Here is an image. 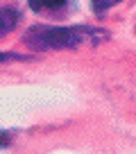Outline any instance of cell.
Segmentation results:
<instances>
[{"mask_svg":"<svg viewBox=\"0 0 136 154\" xmlns=\"http://www.w3.org/2000/svg\"><path fill=\"white\" fill-rule=\"evenodd\" d=\"M100 38H107V34L100 29L86 27V25H59V27H32L25 34V43L34 50H66L77 48L82 43H97Z\"/></svg>","mask_w":136,"mask_h":154,"instance_id":"cell-1","label":"cell"},{"mask_svg":"<svg viewBox=\"0 0 136 154\" xmlns=\"http://www.w3.org/2000/svg\"><path fill=\"white\" fill-rule=\"evenodd\" d=\"M66 5H68V0H29L32 11H36V14H41V16L57 14V11H61Z\"/></svg>","mask_w":136,"mask_h":154,"instance_id":"cell-2","label":"cell"},{"mask_svg":"<svg viewBox=\"0 0 136 154\" xmlns=\"http://www.w3.org/2000/svg\"><path fill=\"white\" fill-rule=\"evenodd\" d=\"M18 18H20V14L14 7H2L0 9V36H5L7 32H11L16 27V23H18Z\"/></svg>","mask_w":136,"mask_h":154,"instance_id":"cell-3","label":"cell"},{"mask_svg":"<svg viewBox=\"0 0 136 154\" xmlns=\"http://www.w3.org/2000/svg\"><path fill=\"white\" fill-rule=\"evenodd\" d=\"M116 2H120V0H91L93 9H95V14H104V11L109 9V7H113Z\"/></svg>","mask_w":136,"mask_h":154,"instance_id":"cell-4","label":"cell"}]
</instances>
